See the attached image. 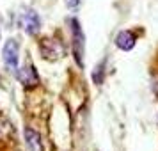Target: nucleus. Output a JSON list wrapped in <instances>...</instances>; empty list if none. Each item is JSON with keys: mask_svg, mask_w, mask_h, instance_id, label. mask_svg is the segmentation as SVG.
I'll return each instance as SVG.
<instances>
[{"mask_svg": "<svg viewBox=\"0 0 158 151\" xmlns=\"http://www.w3.org/2000/svg\"><path fill=\"white\" fill-rule=\"evenodd\" d=\"M80 4H82V0H66V6L69 9H77Z\"/></svg>", "mask_w": 158, "mask_h": 151, "instance_id": "6e6552de", "label": "nucleus"}, {"mask_svg": "<svg viewBox=\"0 0 158 151\" xmlns=\"http://www.w3.org/2000/svg\"><path fill=\"white\" fill-rule=\"evenodd\" d=\"M23 135H25V141H27V146H29L30 151H44L41 135L37 133L36 130H32L30 126H27V128L23 130Z\"/></svg>", "mask_w": 158, "mask_h": 151, "instance_id": "0eeeda50", "label": "nucleus"}, {"mask_svg": "<svg viewBox=\"0 0 158 151\" xmlns=\"http://www.w3.org/2000/svg\"><path fill=\"white\" fill-rule=\"evenodd\" d=\"M2 59H4V64L9 71L16 73L18 71V43L15 39H7L4 44V50H2Z\"/></svg>", "mask_w": 158, "mask_h": 151, "instance_id": "7ed1b4c3", "label": "nucleus"}, {"mask_svg": "<svg viewBox=\"0 0 158 151\" xmlns=\"http://www.w3.org/2000/svg\"><path fill=\"white\" fill-rule=\"evenodd\" d=\"M137 43V36L131 32V30H123L117 34L115 37V44H117V48L123 52H130Z\"/></svg>", "mask_w": 158, "mask_h": 151, "instance_id": "423d86ee", "label": "nucleus"}, {"mask_svg": "<svg viewBox=\"0 0 158 151\" xmlns=\"http://www.w3.org/2000/svg\"><path fill=\"white\" fill-rule=\"evenodd\" d=\"M39 50L46 61H57L59 57L64 55V46L57 39H50V37H44L39 41Z\"/></svg>", "mask_w": 158, "mask_h": 151, "instance_id": "f03ea898", "label": "nucleus"}, {"mask_svg": "<svg viewBox=\"0 0 158 151\" xmlns=\"http://www.w3.org/2000/svg\"><path fill=\"white\" fill-rule=\"evenodd\" d=\"M71 34H73V55L77 64L82 68L84 66V50H85V37L82 32L78 20H71Z\"/></svg>", "mask_w": 158, "mask_h": 151, "instance_id": "f257e3e1", "label": "nucleus"}, {"mask_svg": "<svg viewBox=\"0 0 158 151\" xmlns=\"http://www.w3.org/2000/svg\"><path fill=\"white\" fill-rule=\"evenodd\" d=\"M20 25L23 27V30H25L27 34L34 36V34H37L39 29H41V20H39V16H37L36 11L29 9V11H25V13L22 15V18H20Z\"/></svg>", "mask_w": 158, "mask_h": 151, "instance_id": "20e7f679", "label": "nucleus"}, {"mask_svg": "<svg viewBox=\"0 0 158 151\" xmlns=\"http://www.w3.org/2000/svg\"><path fill=\"white\" fill-rule=\"evenodd\" d=\"M16 77L23 84V87H27V89L39 86V75H37L36 68L32 64H27V66H23L22 69H18L16 71Z\"/></svg>", "mask_w": 158, "mask_h": 151, "instance_id": "39448f33", "label": "nucleus"}]
</instances>
